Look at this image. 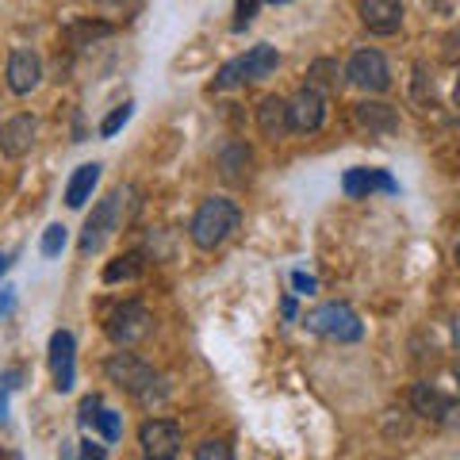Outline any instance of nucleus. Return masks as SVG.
<instances>
[{"mask_svg": "<svg viewBox=\"0 0 460 460\" xmlns=\"http://www.w3.org/2000/svg\"><path fill=\"white\" fill-rule=\"evenodd\" d=\"M93 429H100V438L104 441H119V434H123V419H119V411H100V419H96V426Z\"/></svg>", "mask_w": 460, "mask_h": 460, "instance_id": "nucleus-25", "label": "nucleus"}, {"mask_svg": "<svg viewBox=\"0 0 460 460\" xmlns=\"http://www.w3.org/2000/svg\"><path fill=\"white\" fill-rule=\"evenodd\" d=\"M453 380H456V387H460V357L453 361Z\"/></svg>", "mask_w": 460, "mask_h": 460, "instance_id": "nucleus-37", "label": "nucleus"}, {"mask_svg": "<svg viewBox=\"0 0 460 460\" xmlns=\"http://www.w3.org/2000/svg\"><path fill=\"white\" fill-rule=\"evenodd\" d=\"M81 460H108L104 445H93V441H84V445H81Z\"/></svg>", "mask_w": 460, "mask_h": 460, "instance_id": "nucleus-31", "label": "nucleus"}, {"mask_svg": "<svg viewBox=\"0 0 460 460\" xmlns=\"http://www.w3.org/2000/svg\"><path fill=\"white\" fill-rule=\"evenodd\" d=\"M39 81H42V58L35 50H12L8 54V89L16 93V96H27V93H35L39 89Z\"/></svg>", "mask_w": 460, "mask_h": 460, "instance_id": "nucleus-13", "label": "nucleus"}, {"mask_svg": "<svg viewBox=\"0 0 460 460\" xmlns=\"http://www.w3.org/2000/svg\"><path fill=\"white\" fill-rule=\"evenodd\" d=\"M304 326L311 334L330 338V341H361L365 323L349 304H323L304 314Z\"/></svg>", "mask_w": 460, "mask_h": 460, "instance_id": "nucleus-5", "label": "nucleus"}, {"mask_svg": "<svg viewBox=\"0 0 460 460\" xmlns=\"http://www.w3.org/2000/svg\"><path fill=\"white\" fill-rule=\"evenodd\" d=\"M257 131L269 142H280L292 135V108H288L284 96H265L261 104H257Z\"/></svg>", "mask_w": 460, "mask_h": 460, "instance_id": "nucleus-15", "label": "nucleus"}, {"mask_svg": "<svg viewBox=\"0 0 460 460\" xmlns=\"http://www.w3.org/2000/svg\"><path fill=\"white\" fill-rule=\"evenodd\" d=\"M272 4H288V0H272Z\"/></svg>", "mask_w": 460, "mask_h": 460, "instance_id": "nucleus-40", "label": "nucleus"}, {"mask_svg": "<svg viewBox=\"0 0 460 460\" xmlns=\"http://www.w3.org/2000/svg\"><path fill=\"white\" fill-rule=\"evenodd\" d=\"M353 119H357V127H361V131H368V135H392L395 127H399V115H395L392 104H357Z\"/></svg>", "mask_w": 460, "mask_h": 460, "instance_id": "nucleus-18", "label": "nucleus"}, {"mask_svg": "<svg viewBox=\"0 0 460 460\" xmlns=\"http://www.w3.org/2000/svg\"><path fill=\"white\" fill-rule=\"evenodd\" d=\"M131 115H135V104H131V100H123L119 108H111L104 119H100V138H115V135H119L123 127H127V119H131Z\"/></svg>", "mask_w": 460, "mask_h": 460, "instance_id": "nucleus-22", "label": "nucleus"}, {"mask_svg": "<svg viewBox=\"0 0 460 460\" xmlns=\"http://www.w3.org/2000/svg\"><path fill=\"white\" fill-rule=\"evenodd\" d=\"M357 12L372 35H395L402 27V0H361Z\"/></svg>", "mask_w": 460, "mask_h": 460, "instance_id": "nucleus-16", "label": "nucleus"}, {"mask_svg": "<svg viewBox=\"0 0 460 460\" xmlns=\"http://www.w3.org/2000/svg\"><path fill=\"white\" fill-rule=\"evenodd\" d=\"M341 192L349 196V199H368L372 192L395 196V192H399V181H395L387 169H365V165H357V169H345Z\"/></svg>", "mask_w": 460, "mask_h": 460, "instance_id": "nucleus-11", "label": "nucleus"}, {"mask_svg": "<svg viewBox=\"0 0 460 460\" xmlns=\"http://www.w3.org/2000/svg\"><path fill=\"white\" fill-rule=\"evenodd\" d=\"M74 349H77L74 334H69V330H54L50 334V368H54V387L58 392H74V380H77Z\"/></svg>", "mask_w": 460, "mask_h": 460, "instance_id": "nucleus-14", "label": "nucleus"}, {"mask_svg": "<svg viewBox=\"0 0 460 460\" xmlns=\"http://www.w3.org/2000/svg\"><path fill=\"white\" fill-rule=\"evenodd\" d=\"M12 261H16V253H0V277L12 269Z\"/></svg>", "mask_w": 460, "mask_h": 460, "instance_id": "nucleus-34", "label": "nucleus"}, {"mask_svg": "<svg viewBox=\"0 0 460 460\" xmlns=\"http://www.w3.org/2000/svg\"><path fill=\"white\" fill-rule=\"evenodd\" d=\"M277 66H280L277 47H269V42H257V47H250L246 54L230 58V62L219 69V74H215L211 93L238 89V84H246V81H265V77L277 74Z\"/></svg>", "mask_w": 460, "mask_h": 460, "instance_id": "nucleus-2", "label": "nucleus"}, {"mask_svg": "<svg viewBox=\"0 0 460 460\" xmlns=\"http://www.w3.org/2000/svg\"><path fill=\"white\" fill-rule=\"evenodd\" d=\"M411 411L419 414V419L438 422V426H456L460 422V402L441 395L434 384H414L411 387Z\"/></svg>", "mask_w": 460, "mask_h": 460, "instance_id": "nucleus-8", "label": "nucleus"}, {"mask_svg": "<svg viewBox=\"0 0 460 460\" xmlns=\"http://www.w3.org/2000/svg\"><path fill=\"white\" fill-rule=\"evenodd\" d=\"M453 334H456V341H460V319H456V326H453Z\"/></svg>", "mask_w": 460, "mask_h": 460, "instance_id": "nucleus-38", "label": "nucleus"}, {"mask_svg": "<svg viewBox=\"0 0 460 460\" xmlns=\"http://www.w3.org/2000/svg\"><path fill=\"white\" fill-rule=\"evenodd\" d=\"M142 269H146V257H142L138 250L131 253H119L115 261L104 265V284H119V280H135L142 277Z\"/></svg>", "mask_w": 460, "mask_h": 460, "instance_id": "nucleus-19", "label": "nucleus"}, {"mask_svg": "<svg viewBox=\"0 0 460 460\" xmlns=\"http://www.w3.org/2000/svg\"><path fill=\"white\" fill-rule=\"evenodd\" d=\"M12 311V288H0V314Z\"/></svg>", "mask_w": 460, "mask_h": 460, "instance_id": "nucleus-33", "label": "nucleus"}, {"mask_svg": "<svg viewBox=\"0 0 460 460\" xmlns=\"http://www.w3.org/2000/svg\"><path fill=\"white\" fill-rule=\"evenodd\" d=\"M414 100H422V104L434 100V77L426 74V62L414 66Z\"/></svg>", "mask_w": 460, "mask_h": 460, "instance_id": "nucleus-27", "label": "nucleus"}, {"mask_svg": "<svg viewBox=\"0 0 460 460\" xmlns=\"http://www.w3.org/2000/svg\"><path fill=\"white\" fill-rule=\"evenodd\" d=\"M104 372H108V380L119 387V392L135 395L138 402H150V399H162L165 395V387H162V380H157V372L146 361H142V357H135V353H111Z\"/></svg>", "mask_w": 460, "mask_h": 460, "instance_id": "nucleus-3", "label": "nucleus"}, {"mask_svg": "<svg viewBox=\"0 0 460 460\" xmlns=\"http://www.w3.org/2000/svg\"><path fill=\"white\" fill-rule=\"evenodd\" d=\"M100 169H104L100 162H84V165L74 169V177H69V184H66V204L74 211H81L93 199V189L100 184Z\"/></svg>", "mask_w": 460, "mask_h": 460, "instance_id": "nucleus-17", "label": "nucleus"}, {"mask_svg": "<svg viewBox=\"0 0 460 460\" xmlns=\"http://www.w3.org/2000/svg\"><path fill=\"white\" fill-rule=\"evenodd\" d=\"M250 150L242 146V142H226L223 154H219V169H223V177L226 181H242V169H250Z\"/></svg>", "mask_w": 460, "mask_h": 460, "instance_id": "nucleus-20", "label": "nucleus"}, {"mask_svg": "<svg viewBox=\"0 0 460 460\" xmlns=\"http://www.w3.org/2000/svg\"><path fill=\"white\" fill-rule=\"evenodd\" d=\"M100 411H104V399H100V395H84V399H81V411H77L81 426H96Z\"/></svg>", "mask_w": 460, "mask_h": 460, "instance_id": "nucleus-30", "label": "nucleus"}, {"mask_svg": "<svg viewBox=\"0 0 460 460\" xmlns=\"http://www.w3.org/2000/svg\"><path fill=\"white\" fill-rule=\"evenodd\" d=\"M453 257H456V265H460V242H456V250H453Z\"/></svg>", "mask_w": 460, "mask_h": 460, "instance_id": "nucleus-39", "label": "nucleus"}, {"mask_svg": "<svg viewBox=\"0 0 460 460\" xmlns=\"http://www.w3.org/2000/svg\"><path fill=\"white\" fill-rule=\"evenodd\" d=\"M127 196H131V189L108 192V196L93 208L89 219H84V230H81V253H84V257L96 253V250L115 234V230L123 226V219H127Z\"/></svg>", "mask_w": 460, "mask_h": 460, "instance_id": "nucleus-4", "label": "nucleus"}, {"mask_svg": "<svg viewBox=\"0 0 460 460\" xmlns=\"http://www.w3.org/2000/svg\"><path fill=\"white\" fill-rule=\"evenodd\" d=\"M242 223V211L234 199H226V196H208L204 204L196 208L192 215V226H189V234L199 250H215V246H223V242L234 234Z\"/></svg>", "mask_w": 460, "mask_h": 460, "instance_id": "nucleus-1", "label": "nucleus"}, {"mask_svg": "<svg viewBox=\"0 0 460 460\" xmlns=\"http://www.w3.org/2000/svg\"><path fill=\"white\" fill-rule=\"evenodd\" d=\"M39 250H42V257H58V253H62L66 250V226L62 223H50L47 230H42Z\"/></svg>", "mask_w": 460, "mask_h": 460, "instance_id": "nucleus-24", "label": "nucleus"}, {"mask_svg": "<svg viewBox=\"0 0 460 460\" xmlns=\"http://www.w3.org/2000/svg\"><path fill=\"white\" fill-rule=\"evenodd\" d=\"M338 74H341L338 62H330V58H319V62H311V69H307V84L326 96V93L338 89Z\"/></svg>", "mask_w": 460, "mask_h": 460, "instance_id": "nucleus-21", "label": "nucleus"}, {"mask_svg": "<svg viewBox=\"0 0 460 460\" xmlns=\"http://www.w3.org/2000/svg\"><path fill=\"white\" fill-rule=\"evenodd\" d=\"M104 330H108V338L119 345V349H131V345H138L142 338H150L154 319H150V311L142 304H119L108 314Z\"/></svg>", "mask_w": 460, "mask_h": 460, "instance_id": "nucleus-6", "label": "nucleus"}, {"mask_svg": "<svg viewBox=\"0 0 460 460\" xmlns=\"http://www.w3.org/2000/svg\"><path fill=\"white\" fill-rule=\"evenodd\" d=\"M261 4H265V0H238V4H234V31H246Z\"/></svg>", "mask_w": 460, "mask_h": 460, "instance_id": "nucleus-29", "label": "nucleus"}, {"mask_svg": "<svg viewBox=\"0 0 460 460\" xmlns=\"http://www.w3.org/2000/svg\"><path fill=\"white\" fill-rule=\"evenodd\" d=\"M62 460H77L74 456V441H62Z\"/></svg>", "mask_w": 460, "mask_h": 460, "instance_id": "nucleus-35", "label": "nucleus"}, {"mask_svg": "<svg viewBox=\"0 0 460 460\" xmlns=\"http://www.w3.org/2000/svg\"><path fill=\"white\" fill-rule=\"evenodd\" d=\"M181 426L172 419H146L138 426V445L146 449V456L154 460H172L181 449Z\"/></svg>", "mask_w": 460, "mask_h": 460, "instance_id": "nucleus-9", "label": "nucleus"}, {"mask_svg": "<svg viewBox=\"0 0 460 460\" xmlns=\"http://www.w3.org/2000/svg\"><path fill=\"white\" fill-rule=\"evenodd\" d=\"M104 35H111V23H74L66 31V39L74 42V47H84L89 39H104Z\"/></svg>", "mask_w": 460, "mask_h": 460, "instance_id": "nucleus-23", "label": "nucleus"}, {"mask_svg": "<svg viewBox=\"0 0 460 460\" xmlns=\"http://www.w3.org/2000/svg\"><path fill=\"white\" fill-rule=\"evenodd\" d=\"M196 460H234V449L226 441H204L196 445Z\"/></svg>", "mask_w": 460, "mask_h": 460, "instance_id": "nucleus-28", "label": "nucleus"}, {"mask_svg": "<svg viewBox=\"0 0 460 460\" xmlns=\"http://www.w3.org/2000/svg\"><path fill=\"white\" fill-rule=\"evenodd\" d=\"M453 104H456V115H460V74H456V84H453Z\"/></svg>", "mask_w": 460, "mask_h": 460, "instance_id": "nucleus-36", "label": "nucleus"}, {"mask_svg": "<svg viewBox=\"0 0 460 460\" xmlns=\"http://www.w3.org/2000/svg\"><path fill=\"white\" fill-rule=\"evenodd\" d=\"M146 460H154V456H146Z\"/></svg>", "mask_w": 460, "mask_h": 460, "instance_id": "nucleus-41", "label": "nucleus"}, {"mask_svg": "<svg viewBox=\"0 0 460 460\" xmlns=\"http://www.w3.org/2000/svg\"><path fill=\"white\" fill-rule=\"evenodd\" d=\"M35 135H39V119H35V115H27V111L12 115V119L0 123V154H4V157L31 154Z\"/></svg>", "mask_w": 460, "mask_h": 460, "instance_id": "nucleus-12", "label": "nucleus"}, {"mask_svg": "<svg viewBox=\"0 0 460 460\" xmlns=\"http://www.w3.org/2000/svg\"><path fill=\"white\" fill-rule=\"evenodd\" d=\"M20 387V368H4L0 372V422L8 419V395Z\"/></svg>", "mask_w": 460, "mask_h": 460, "instance_id": "nucleus-26", "label": "nucleus"}, {"mask_svg": "<svg viewBox=\"0 0 460 460\" xmlns=\"http://www.w3.org/2000/svg\"><path fill=\"white\" fill-rule=\"evenodd\" d=\"M292 284H296V292H304V296L314 292V277H307V272H292Z\"/></svg>", "mask_w": 460, "mask_h": 460, "instance_id": "nucleus-32", "label": "nucleus"}, {"mask_svg": "<svg viewBox=\"0 0 460 460\" xmlns=\"http://www.w3.org/2000/svg\"><path fill=\"white\" fill-rule=\"evenodd\" d=\"M288 108H292V131L296 135H314L326 123V96L319 89H311V84H304V89L288 100Z\"/></svg>", "mask_w": 460, "mask_h": 460, "instance_id": "nucleus-10", "label": "nucleus"}, {"mask_svg": "<svg viewBox=\"0 0 460 460\" xmlns=\"http://www.w3.org/2000/svg\"><path fill=\"white\" fill-rule=\"evenodd\" d=\"M345 81L357 84L365 93H384L392 84V69H387V58L380 50H357L349 62H345Z\"/></svg>", "mask_w": 460, "mask_h": 460, "instance_id": "nucleus-7", "label": "nucleus"}]
</instances>
